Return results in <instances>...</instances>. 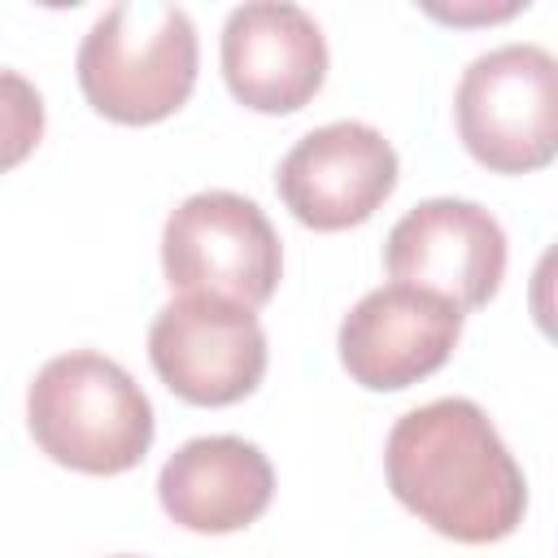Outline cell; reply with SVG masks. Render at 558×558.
<instances>
[{
  "mask_svg": "<svg viewBox=\"0 0 558 558\" xmlns=\"http://www.w3.org/2000/svg\"><path fill=\"white\" fill-rule=\"evenodd\" d=\"M148 357L179 401L235 405L266 375V331L235 301L179 292L148 327Z\"/></svg>",
  "mask_w": 558,
  "mask_h": 558,
  "instance_id": "cell-6",
  "label": "cell"
},
{
  "mask_svg": "<svg viewBox=\"0 0 558 558\" xmlns=\"http://www.w3.org/2000/svg\"><path fill=\"white\" fill-rule=\"evenodd\" d=\"M519 9H527V0L523 4L519 0H510V4H471V9H436V4H427L432 17L453 22V26H466V22H501V17H514Z\"/></svg>",
  "mask_w": 558,
  "mask_h": 558,
  "instance_id": "cell-13",
  "label": "cell"
},
{
  "mask_svg": "<svg viewBox=\"0 0 558 558\" xmlns=\"http://www.w3.org/2000/svg\"><path fill=\"white\" fill-rule=\"evenodd\" d=\"M44 140V96L39 87L17 74L0 70V174L22 166Z\"/></svg>",
  "mask_w": 558,
  "mask_h": 558,
  "instance_id": "cell-12",
  "label": "cell"
},
{
  "mask_svg": "<svg viewBox=\"0 0 558 558\" xmlns=\"http://www.w3.org/2000/svg\"><path fill=\"white\" fill-rule=\"evenodd\" d=\"M161 270L174 292H205L257 310L279 288L283 248L257 201L209 187L166 218Z\"/></svg>",
  "mask_w": 558,
  "mask_h": 558,
  "instance_id": "cell-5",
  "label": "cell"
},
{
  "mask_svg": "<svg viewBox=\"0 0 558 558\" xmlns=\"http://www.w3.org/2000/svg\"><path fill=\"white\" fill-rule=\"evenodd\" d=\"M462 336V310L414 283H384L366 292L340 323L336 349L353 384L371 392H401L436 375Z\"/></svg>",
  "mask_w": 558,
  "mask_h": 558,
  "instance_id": "cell-9",
  "label": "cell"
},
{
  "mask_svg": "<svg viewBox=\"0 0 558 558\" xmlns=\"http://www.w3.org/2000/svg\"><path fill=\"white\" fill-rule=\"evenodd\" d=\"M196 26L179 4L135 0L105 9L78 44L87 105L122 126H153L179 113L196 87Z\"/></svg>",
  "mask_w": 558,
  "mask_h": 558,
  "instance_id": "cell-3",
  "label": "cell"
},
{
  "mask_svg": "<svg viewBox=\"0 0 558 558\" xmlns=\"http://www.w3.org/2000/svg\"><path fill=\"white\" fill-rule=\"evenodd\" d=\"M275 497V471L253 440L240 436H196L179 445L161 475V510L201 536H227L266 514Z\"/></svg>",
  "mask_w": 558,
  "mask_h": 558,
  "instance_id": "cell-11",
  "label": "cell"
},
{
  "mask_svg": "<svg viewBox=\"0 0 558 558\" xmlns=\"http://www.w3.org/2000/svg\"><path fill=\"white\" fill-rule=\"evenodd\" d=\"M462 148L493 174L545 170L558 153V61L541 44L475 57L453 92Z\"/></svg>",
  "mask_w": 558,
  "mask_h": 558,
  "instance_id": "cell-4",
  "label": "cell"
},
{
  "mask_svg": "<svg viewBox=\"0 0 558 558\" xmlns=\"http://www.w3.org/2000/svg\"><path fill=\"white\" fill-rule=\"evenodd\" d=\"M397 148L371 122H327L279 161L275 187L301 227L344 231L366 222L397 187Z\"/></svg>",
  "mask_w": 558,
  "mask_h": 558,
  "instance_id": "cell-8",
  "label": "cell"
},
{
  "mask_svg": "<svg viewBox=\"0 0 558 558\" xmlns=\"http://www.w3.org/2000/svg\"><path fill=\"white\" fill-rule=\"evenodd\" d=\"M392 497L458 545L506 541L527 510V480L493 418L466 397L401 414L384 445Z\"/></svg>",
  "mask_w": 558,
  "mask_h": 558,
  "instance_id": "cell-1",
  "label": "cell"
},
{
  "mask_svg": "<svg viewBox=\"0 0 558 558\" xmlns=\"http://www.w3.org/2000/svg\"><path fill=\"white\" fill-rule=\"evenodd\" d=\"M122 558H131V554H122Z\"/></svg>",
  "mask_w": 558,
  "mask_h": 558,
  "instance_id": "cell-14",
  "label": "cell"
},
{
  "mask_svg": "<svg viewBox=\"0 0 558 558\" xmlns=\"http://www.w3.org/2000/svg\"><path fill=\"white\" fill-rule=\"evenodd\" d=\"M26 423L35 445L70 471L122 475L153 445V401L105 353L74 349L39 366L26 388Z\"/></svg>",
  "mask_w": 558,
  "mask_h": 558,
  "instance_id": "cell-2",
  "label": "cell"
},
{
  "mask_svg": "<svg viewBox=\"0 0 558 558\" xmlns=\"http://www.w3.org/2000/svg\"><path fill=\"white\" fill-rule=\"evenodd\" d=\"M384 266L392 283L427 288L466 314L488 305L506 279V231L475 201L432 196L388 231Z\"/></svg>",
  "mask_w": 558,
  "mask_h": 558,
  "instance_id": "cell-7",
  "label": "cell"
},
{
  "mask_svg": "<svg viewBox=\"0 0 558 558\" xmlns=\"http://www.w3.org/2000/svg\"><path fill=\"white\" fill-rule=\"evenodd\" d=\"M222 78L253 113H296L327 78V39L301 4H240L222 26Z\"/></svg>",
  "mask_w": 558,
  "mask_h": 558,
  "instance_id": "cell-10",
  "label": "cell"
}]
</instances>
